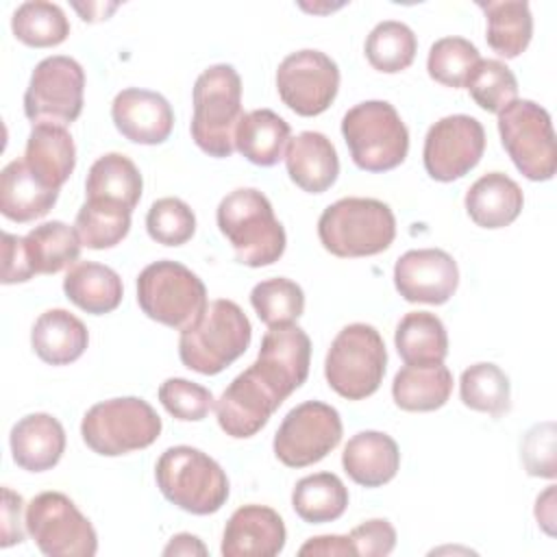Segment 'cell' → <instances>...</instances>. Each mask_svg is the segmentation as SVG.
<instances>
[{"mask_svg":"<svg viewBox=\"0 0 557 557\" xmlns=\"http://www.w3.org/2000/svg\"><path fill=\"white\" fill-rule=\"evenodd\" d=\"M285 168L302 191L322 194L337 181L339 159L326 135L302 131L287 144Z\"/></svg>","mask_w":557,"mask_h":557,"instance_id":"obj_22","label":"cell"},{"mask_svg":"<svg viewBox=\"0 0 557 557\" xmlns=\"http://www.w3.org/2000/svg\"><path fill=\"white\" fill-rule=\"evenodd\" d=\"M289 144V124L272 109L244 113L235 131V148L255 165L270 168L283 159Z\"/></svg>","mask_w":557,"mask_h":557,"instance_id":"obj_30","label":"cell"},{"mask_svg":"<svg viewBox=\"0 0 557 557\" xmlns=\"http://www.w3.org/2000/svg\"><path fill=\"white\" fill-rule=\"evenodd\" d=\"M141 174L137 165L120 152L102 154L89 168L85 181L87 200H104L133 211L141 198Z\"/></svg>","mask_w":557,"mask_h":557,"instance_id":"obj_31","label":"cell"},{"mask_svg":"<svg viewBox=\"0 0 557 557\" xmlns=\"http://www.w3.org/2000/svg\"><path fill=\"white\" fill-rule=\"evenodd\" d=\"M387 366V350L381 333L363 322L344 326L324 361V376L333 392L348 400H363L372 396Z\"/></svg>","mask_w":557,"mask_h":557,"instance_id":"obj_7","label":"cell"},{"mask_svg":"<svg viewBox=\"0 0 557 557\" xmlns=\"http://www.w3.org/2000/svg\"><path fill=\"white\" fill-rule=\"evenodd\" d=\"M13 35L30 48H52L67 39L70 22L54 2L33 0L15 9L11 17Z\"/></svg>","mask_w":557,"mask_h":557,"instance_id":"obj_36","label":"cell"},{"mask_svg":"<svg viewBox=\"0 0 557 557\" xmlns=\"http://www.w3.org/2000/svg\"><path fill=\"white\" fill-rule=\"evenodd\" d=\"M35 276V270L28 261L24 237L2 233V283H26Z\"/></svg>","mask_w":557,"mask_h":557,"instance_id":"obj_47","label":"cell"},{"mask_svg":"<svg viewBox=\"0 0 557 557\" xmlns=\"http://www.w3.org/2000/svg\"><path fill=\"white\" fill-rule=\"evenodd\" d=\"M394 285L407 302L444 305L457 292L459 270L446 250H407L394 265Z\"/></svg>","mask_w":557,"mask_h":557,"instance_id":"obj_18","label":"cell"},{"mask_svg":"<svg viewBox=\"0 0 557 557\" xmlns=\"http://www.w3.org/2000/svg\"><path fill=\"white\" fill-rule=\"evenodd\" d=\"M74 228L83 246L91 250L113 248L131 231V211L104 200H85L76 213Z\"/></svg>","mask_w":557,"mask_h":557,"instance_id":"obj_37","label":"cell"},{"mask_svg":"<svg viewBox=\"0 0 557 557\" xmlns=\"http://www.w3.org/2000/svg\"><path fill=\"white\" fill-rule=\"evenodd\" d=\"M396 350L409 366L444 363L448 335L442 320L429 311H411L396 326Z\"/></svg>","mask_w":557,"mask_h":557,"instance_id":"obj_32","label":"cell"},{"mask_svg":"<svg viewBox=\"0 0 557 557\" xmlns=\"http://www.w3.org/2000/svg\"><path fill=\"white\" fill-rule=\"evenodd\" d=\"M487 20V44L490 48L505 57L516 59L522 54L533 35V15L527 2L505 0V2H479Z\"/></svg>","mask_w":557,"mask_h":557,"instance_id":"obj_33","label":"cell"},{"mask_svg":"<svg viewBox=\"0 0 557 557\" xmlns=\"http://www.w3.org/2000/svg\"><path fill=\"white\" fill-rule=\"evenodd\" d=\"M148 235L163 246H181L196 233V215L181 198H159L146 215Z\"/></svg>","mask_w":557,"mask_h":557,"instance_id":"obj_43","label":"cell"},{"mask_svg":"<svg viewBox=\"0 0 557 557\" xmlns=\"http://www.w3.org/2000/svg\"><path fill=\"white\" fill-rule=\"evenodd\" d=\"M111 117L115 128L133 144L154 146L170 137L174 126V111L170 102L150 89H122L111 102Z\"/></svg>","mask_w":557,"mask_h":557,"instance_id":"obj_19","label":"cell"},{"mask_svg":"<svg viewBox=\"0 0 557 557\" xmlns=\"http://www.w3.org/2000/svg\"><path fill=\"white\" fill-rule=\"evenodd\" d=\"M503 148L529 181H548L557 170L550 115L533 100H513L498 113Z\"/></svg>","mask_w":557,"mask_h":557,"instance_id":"obj_10","label":"cell"},{"mask_svg":"<svg viewBox=\"0 0 557 557\" xmlns=\"http://www.w3.org/2000/svg\"><path fill=\"white\" fill-rule=\"evenodd\" d=\"M342 135L357 168L387 172L398 168L409 150V131L394 104L366 100L342 117Z\"/></svg>","mask_w":557,"mask_h":557,"instance_id":"obj_6","label":"cell"},{"mask_svg":"<svg viewBox=\"0 0 557 557\" xmlns=\"http://www.w3.org/2000/svg\"><path fill=\"white\" fill-rule=\"evenodd\" d=\"M65 296L83 311L102 315L122 302V278L109 265L96 261L74 263L63 278Z\"/></svg>","mask_w":557,"mask_h":557,"instance_id":"obj_28","label":"cell"},{"mask_svg":"<svg viewBox=\"0 0 557 557\" xmlns=\"http://www.w3.org/2000/svg\"><path fill=\"white\" fill-rule=\"evenodd\" d=\"M281 405L283 400L259 376L255 366H250L222 392L220 400L215 403V416L226 435L244 440L259 433Z\"/></svg>","mask_w":557,"mask_h":557,"instance_id":"obj_17","label":"cell"},{"mask_svg":"<svg viewBox=\"0 0 557 557\" xmlns=\"http://www.w3.org/2000/svg\"><path fill=\"white\" fill-rule=\"evenodd\" d=\"M74 9L81 11L85 22H98V20H107V15L117 9V4H107V7L104 4H87V7L74 4Z\"/></svg>","mask_w":557,"mask_h":557,"instance_id":"obj_52","label":"cell"},{"mask_svg":"<svg viewBox=\"0 0 557 557\" xmlns=\"http://www.w3.org/2000/svg\"><path fill=\"white\" fill-rule=\"evenodd\" d=\"M81 435L94 453L117 457L148 448L161 435V418L137 396L109 398L85 413Z\"/></svg>","mask_w":557,"mask_h":557,"instance_id":"obj_9","label":"cell"},{"mask_svg":"<svg viewBox=\"0 0 557 557\" xmlns=\"http://www.w3.org/2000/svg\"><path fill=\"white\" fill-rule=\"evenodd\" d=\"M163 555H207V546L191 533H178L163 548Z\"/></svg>","mask_w":557,"mask_h":557,"instance_id":"obj_50","label":"cell"},{"mask_svg":"<svg viewBox=\"0 0 557 557\" xmlns=\"http://www.w3.org/2000/svg\"><path fill=\"white\" fill-rule=\"evenodd\" d=\"M535 518L544 527L548 535H553V522H555V485H548L544 494L537 496L535 503Z\"/></svg>","mask_w":557,"mask_h":557,"instance_id":"obj_51","label":"cell"},{"mask_svg":"<svg viewBox=\"0 0 557 557\" xmlns=\"http://www.w3.org/2000/svg\"><path fill=\"white\" fill-rule=\"evenodd\" d=\"M283 518L265 505H244L233 511L222 535L224 557H274L285 546Z\"/></svg>","mask_w":557,"mask_h":557,"instance_id":"obj_20","label":"cell"},{"mask_svg":"<svg viewBox=\"0 0 557 557\" xmlns=\"http://www.w3.org/2000/svg\"><path fill=\"white\" fill-rule=\"evenodd\" d=\"M26 531L48 557H91L98 537L91 522L61 492H41L26 505Z\"/></svg>","mask_w":557,"mask_h":557,"instance_id":"obj_11","label":"cell"},{"mask_svg":"<svg viewBox=\"0 0 557 557\" xmlns=\"http://www.w3.org/2000/svg\"><path fill=\"white\" fill-rule=\"evenodd\" d=\"M348 537L355 546V553L363 557H385L396 546V531L383 518L366 520L363 524L355 527Z\"/></svg>","mask_w":557,"mask_h":557,"instance_id":"obj_46","label":"cell"},{"mask_svg":"<svg viewBox=\"0 0 557 557\" xmlns=\"http://www.w3.org/2000/svg\"><path fill=\"white\" fill-rule=\"evenodd\" d=\"M344 472L363 487L389 483L400 468L398 444L381 431H359L342 453Z\"/></svg>","mask_w":557,"mask_h":557,"instance_id":"obj_23","label":"cell"},{"mask_svg":"<svg viewBox=\"0 0 557 557\" xmlns=\"http://www.w3.org/2000/svg\"><path fill=\"white\" fill-rule=\"evenodd\" d=\"M339 67L320 50H298L287 54L276 70L281 100L298 115L313 117L324 113L337 96Z\"/></svg>","mask_w":557,"mask_h":557,"instance_id":"obj_14","label":"cell"},{"mask_svg":"<svg viewBox=\"0 0 557 557\" xmlns=\"http://www.w3.org/2000/svg\"><path fill=\"white\" fill-rule=\"evenodd\" d=\"M459 394L466 407L492 416H500L509 409V379L496 363H474L461 372Z\"/></svg>","mask_w":557,"mask_h":557,"instance_id":"obj_39","label":"cell"},{"mask_svg":"<svg viewBox=\"0 0 557 557\" xmlns=\"http://www.w3.org/2000/svg\"><path fill=\"white\" fill-rule=\"evenodd\" d=\"M250 305L268 326L294 324L305 311V294L298 283L285 276L265 278L250 292Z\"/></svg>","mask_w":557,"mask_h":557,"instance_id":"obj_40","label":"cell"},{"mask_svg":"<svg viewBox=\"0 0 557 557\" xmlns=\"http://www.w3.org/2000/svg\"><path fill=\"white\" fill-rule=\"evenodd\" d=\"M24 500L11 487H2V520H0V546L9 548L24 542L26 518L22 520Z\"/></svg>","mask_w":557,"mask_h":557,"instance_id":"obj_48","label":"cell"},{"mask_svg":"<svg viewBox=\"0 0 557 557\" xmlns=\"http://www.w3.org/2000/svg\"><path fill=\"white\" fill-rule=\"evenodd\" d=\"M215 218L239 263L261 268L278 261L285 252V228L259 189L239 187L226 194L218 205Z\"/></svg>","mask_w":557,"mask_h":557,"instance_id":"obj_1","label":"cell"},{"mask_svg":"<svg viewBox=\"0 0 557 557\" xmlns=\"http://www.w3.org/2000/svg\"><path fill=\"white\" fill-rule=\"evenodd\" d=\"M472 100L490 113H500L518 98L513 72L498 59H481L466 83Z\"/></svg>","mask_w":557,"mask_h":557,"instance_id":"obj_42","label":"cell"},{"mask_svg":"<svg viewBox=\"0 0 557 557\" xmlns=\"http://www.w3.org/2000/svg\"><path fill=\"white\" fill-rule=\"evenodd\" d=\"M59 189L46 187L24 163L15 159L0 174V211L13 222L44 218L57 202Z\"/></svg>","mask_w":557,"mask_h":557,"instance_id":"obj_27","label":"cell"},{"mask_svg":"<svg viewBox=\"0 0 557 557\" xmlns=\"http://www.w3.org/2000/svg\"><path fill=\"white\" fill-rule=\"evenodd\" d=\"M522 463L531 476L555 479V422H542L522 440Z\"/></svg>","mask_w":557,"mask_h":557,"instance_id":"obj_45","label":"cell"},{"mask_svg":"<svg viewBox=\"0 0 557 557\" xmlns=\"http://www.w3.org/2000/svg\"><path fill=\"white\" fill-rule=\"evenodd\" d=\"M242 111V78L233 65L207 67L194 83L191 139L209 157L224 159L235 150Z\"/></svg>","mask_w":557,"mask_h":557,"instance_id":"obj_2","label":"cell"},{"mask_svg":"<svg viewBox=\"0 0 557 557\" xmlns=\"http://www.w3.org/2000/svg\"><path fill=\"white\" fill-rule=\"evenodd\" d=\"M453 392V374L444 363L400 368L392 383L394 403L405 411H435Z\"/></svg>","mask_w":557,"mask_h":557,"instance_id":"obj_29","label":"cell"},{"mask_svg":"<svg viewBox=\"0 0 557 557\" xmlns=\"http://www.w3.org/2000/svg\"><path fill=\"white\" fill-rule=\"evenodd\" d=\"M137 302L141 311L165 326L187 329L207 309L205 283L178 261H154L137 276Z\"/></svg>","mask_w":557,"mask_h":557,"instance_id":"obj_8","label":"cell"},{"mask_svg":"<svg viewBox=\"0 0 557 557\" xmlns=\"http://www.w3.org/2000/svg\"><path fill=\"white\" fill-rule=\"evenodd\" d=\"M522 205L520 185L503 172L483 174L466 191V211L481 228L509 226L520 215Z\"/></svg>","mask_w":557,"mask_h":557,"instance_id":"obj_25","label":"cell"},{"mask_svg":"<svg viewBox=\"0 0 557 557\" xmlns=\"http://www.w3.org/2000/svg\"><path fill=\"white\" fill-rule=\"evenodd\" d=\"M481 61L474 44L463 37H442L437 39L426 59L429 76L446 87H466L472 70Z\"/></svg>","mask_w":557,"mask_h":557,"instance_id":"obj_41","label":"cell"},{"mask_svg":"<svg viewBox=\"0 0 557 557\" xmlns=\"http://www.w3.org/2000/svg\"><path fill=\"white\" fill-rule=\"evenodd\" d=\"M13 461L28 472H44L59 463L65 450V431L50 413L20 418L9 435Z\"/></svg>","mask_w":557,"mask_h":557,"instance_id":"obj_21","label":"cell"},{"mask_svg":"<svg viewBox=\"0 0 557 557\" xmlns=\"http://www.w3.org/2000/svg\"><path fill=\"white\" fill-rule=\"evenodd\" d=\"M28 261L35 274H57L72 265L81 255V237L76 228L52 220L35 226L24 237Z\"/></svg>","mask_w":557,"mask_h":557,"instance_id":"obj_35","label":"cell"},{"mask_svg":"<svg viewBox=\"0 0 557 557\" xmlns=\"http://www.w3.org/2000/svg\"><path fill=\"white\" fill-rule=\"evenodd\" d=\"M418 39L413 30L396 20L376 24L366 39L368 63L385 74H396L413 63Z\"/></svg>","mask_w":557,"mask_h":557,"instance_id":"obj_38","label":"cell"},{"mask_svg":"<svg viewBox=\"0 0 557 557\" xmlns=\"http://www.w3.org/2000/svg\"><path fill=\"white\" fill-rule=\"evenodd\" d=\"M342 440V418L335 407L307 400L294 407L274 435V455L289 468H305L324 459Z\"/></svg>","mask_w":557,"mask_h":557,"instance_id":"obj_13","label":"cell"},{"mask_svg":"<svg viewBox=\"0 0 557 557\" xmlns=\"http://www.w3.org/2000/svg\"><path fill=\"white\" fill-rule=\"evenodd\" d=\"M85 72L72 57L39 61L24 94V113L35 124H72L83 111Z\"/></svg>","mask_w":557,"mask_h":557,"instance_id":"obj_12","label":"cell"},{"mask_svg":"<svg viewBox=\"0 0 557 557\" xmlns=\"http://www.w3.org/2000/svg\"><path fill=\"white\" fill-rule=\"evenodd\" d=\"M318 237L335 257H372L394 242L396 218L376 198H342L322 211Z\"/></svg>","mask_w":557,"mask_h":557,"instance_id":"obj_4","label":"cell"},{"mask_svg":"<svg viewBox=\"0 0 557 557\" xmlns=\"http://www.w3.org/2000/svg\"><path fill=\"white\" fill-rule=\"evenodd\" d=\"M154 479L161 494L187 513H215L228 498V479L220 463L191 446L163 450L154 466Z\"/></svg>","mask_w":557,"mask_h":557,"instance_id":"obj_5","label":"cell"},{"mask_svg":"<svg viewBox=\"0 0 557 557\" xmlns=\"http://www.w3.org/2000/svg\"><path fill=\"white\" fill-rule=\"evenodd\" d=\"M298 555H324V557H348L357 555L355 546L348 535H318L307 540L300 548Z\"/></svg>","mask_w":557,"mask_h":557,"instance_id":"obj_49","label":"cell"},{"mask_svg":"<svg viewBox=\"0 0 557 557\" xmlns=\"http://www.w3.org/2000/svg\"><path fill=\"white\" fill-rule=\"evenodd\" d=\"M485 131L472 115H446L424 137V170L440 183L466 176L483 157Z\"/></svg>","mask_w":557,"mask_h":557,"instance_id":"obj_15","label":"cell"},{"mask_svg":"<svg viewBox=\"0 0 557 557\" xmlns=\"http://www.w3.org/2000/svg\"><path fill=\"white\" fill-rule=\"evenodd\" d=\"M292 507L309 524L333 522L348 507V490L337 474L315 472L296 483Z\"/></svg>","mask_w":557,"mask_h":557,"instance_id":"obj_34","label":"cell"},{"mask_svg":"<svg viewBox=\"0 0 557 557\" xmlns=\"http://www.w3.org/2000/svg\"><path fill=\"white\" fill-rule=\"evenodd\" d=\"M252 326L233 300L218 298L207 305L200 320L181 331L178 357L185 368L200 374H220L250 346Z\"/></svg>","mask_w":557,"mask_h":557,"instance_id":"obj_3","label":"cell"},{"mask_svg":"<svg viewBox=\"0 0 557 557\" xmlns=\"http://www.w3.org/2000/svg\"><path fill=\"white\" fill-rule=\"evenodd\" d=\"M309 361V335L296 324H278L270 326V331L263 335L257 361L252 366L259 376L274 389V394L285 400L307 381Z\"/></svg>","mask_w":557,"mask_h":557,"instance_id":"obj_16","label":"cell"},{"mask_svg":"<svg viewBox=\"0 0 557 557\" xmlns=\"http://www.w3.org/2000/svg\"><path fill=\"white\" fill-rule=\"evenodd\" d=\"M159 400L176 420L198 422L207 418L213 407V394L187 379H165L159 387Z\"/></svg>","mask_w":557,"mask_h":557,"instance_id":"obj_44","label":"cell"},{"mask_svg":"<svg viewBox=\"0 0 557 557\" xmlns=\"http://www.w3.org/2000/svg\"><path fill=\"white\" fill-rule=\"evenodd\" d=\"M30 344L41 361L50 366H67L85 352L89 333L74 313L65 309H48L35 320Z\"/></svg>","mask_w":557,"mask_h":557,"instance_id":"obj_26","label":"cell"},{"mask_svg":"<svg viewBox=\"0 0 557 557\" xmlns=\"http://www.w3.org/2000/svg\"><path fill=\"white\" fill-rule=\"evenodd\" d=\"M24 163L50 189H61L76 165V148L65 126L35 124L26 139Z\"/></svg>","mask_w":557,"mask_h":557,"instance_id":"obj_24","label":"cell"}]
</instances>
